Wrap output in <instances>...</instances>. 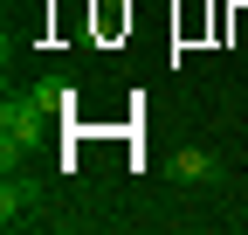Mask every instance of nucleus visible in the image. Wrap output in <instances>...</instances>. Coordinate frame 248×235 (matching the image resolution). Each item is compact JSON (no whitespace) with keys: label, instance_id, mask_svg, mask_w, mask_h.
I'll return each mask as SVG.
<instances>
[{"label":"nucleus","instance_id":"1","mask_svg":"<svg viewBox=\"0 0 248 235\" xmlns=\"http://www.w3.org/2000/svg\"><path fill=\"white\" fill-rule=\"evenodd\" d=\"M0 132H7V159H14V145L42 138V104H35V97H14V104H7V118H0Z\"/></svg>","mask_w":248,"mask_h":235},{"label":"nucleus","instance_id":"2","mask_svg":"<svg viewBox=\"0 0 248 235\" xmlns=\"http://www.w3.org/2000/svg\"><path fill=\"white\" fill-rule=\"evenodd\" d=\"M172 173H179L186 187H207V180H214V152H200V145H186V152L172 159Z\"/></svg>","mask_w":248,"mask_h":235},{"label":"nucleus","instance_id":"3","mask_svg":"<svg viewBox=\"0 0 248 235\" xmlns=\"http://www.w3.org/2000/svg\"><path fill=\"white\" fill-rule=\"evenodd\" d=\"M28 208H35V187H28V180H7V187H0V221H28Z\"/></svg>","mask_w":248,"mask_h":235},{"label":"nucleus","instance_id":"4","mask_svg":"<svg viewBox=\"0 0 248 235\" xmlns=\"http://www.w3.org/2000/svg\"><path fill=\"white\" fill-rule=\"evenodd\" d=\"M28 97H35L42 111H62V97H69V90H62V83H42V90H28Z\"/></svg>","mask_w":248,"mask_h":235}]
</instances>
